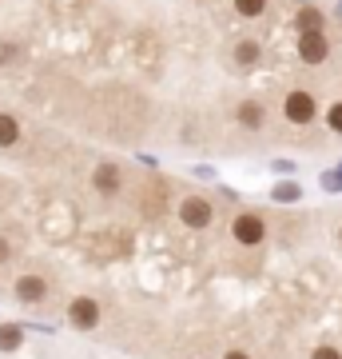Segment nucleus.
Here are the masks:
<instances>
[{
    "label": "nucleus",
    "mask_w": 342,
    "mask_h": 359,
    "mask_svg": "<svg viewBox=\"0 0 342 359\" xmlns=\"http://www.w3.org/2000/svg\"><path fill=\"white\" fill-rule=\"evenodd\" d=\"M231 8L243 16V20H259L266 13V0H231Z\"/></svg>",
    "instance_id": "14"
},
{
    "label": "nucleus",
    "mask_w": 342,
    "mask_h": 359,
    "mask_svg": "<svg viewBox=\"0 0 342 359\" xmlns=\"http://www.w3.org/2000/svg\"><path fill=\"white\" fill-rule=\"evenodd\" d=\"M327 28V13L318 8V4H303L299 13H294V32L303 36V32H322Z\"/></svg>",
    "instance_id": "8"
},
{
    "label": "nucleus",
    "mask_w": 342,
    "mask_h": 359,
    "mask_svg": "<svg viewBox=\"0 0 342 359\" xmlns=\"http://www.w3.org/2000/svg\"><path fill=\"white\" fill-rule=\"evenodd\" d=\"M271 200H275V204H299V200H303V184H294V180H279V184L271 188Z\"/></svg>",
    "instance_id": "12"
},
{
    "label": "nucleus",
    "mask_w": 342,
    "mask_h": 359,
    "mask_svg": "<svg viewBox=\"0 0 342 359\" xmlns=\"http://www.w3.org/2000/svg\"><path fill=\"white\" fill-rule=\"evenodd\" d=\"M13 259V244H8V236H0V264H8Z\"/></svg>",
    "instance_id": "19"
},
{
    "label": "nucleus",
    "mask_w": 342,
    "mask_h": 359,
    "mask_svg": "<svg viewBox=\"0 0 342 359\" xmlns=\"http://www.w3.org/2000/svg\"><path fill=\"white\" fill-rule=\"evenodd\" d=\"M20 344H24V323H0V351L8 355V351H20Z\"/></svg>",
    "instance_id": "11"
},
{
    "label": "nucleus",
    "mask_w": 342,
    "mask_h": 359,
    "mask_svg": "<svg viewBox=\"0 0 342 359\" xmlns=\"http://www.w3.org/2000/svg\"><path fill=\"white\" fill-rule=\"evenodd\" d=\"M231 240L239 248H259L266 240V224L259 212H239V216L231 219Z\"/></svg>",
    "instance_id": "3"
},
{
    "label": "nucleus",
    "mask_w": 342,
    "mask_h": 359,
    "mask_svg": "<svg viewBox=\"0 0 342 359\" xmlns=\"http://www.w3.org/2000/svg\"><path fill=\"white\" fill-rule=\"evenodd\" d=\"M235 116H239L243 128H251V132H259L266 124V108L259 100H251V96H247V100H239V112H235Z\"/></svg>",
    "instance_id": "10"
},
{
    "label": "nucleus",
    "mask_w": 342,
    "mask_h": 359,
    "mask_svg": "<svg viewBox=\"0 0 342 359\" xmlns=\"http://www.w3.org/2000/svg\"><path fill=\"white\" fill-rule=\"evenodd\" d=\"M48 280L44 276H36V271H24V276H16L13 283V299L16 304H24V308H36V304H44L48 299Z\"/></svg>",
    "instance_id": "4"
},
{
    "label": "nucleus",
    "mask_w": 342,
    "mask_h": 359,
    "mask_svg": "<svg viewBox=\"0 0 342 359\" xmlns=\"http://www.w3.org/2000/svg\"><path fill=\"white\" fill-rule=\"evenodd\" d=\"M259 60H263V44L259 40H235V68L251 72V68H259Z\"/></svg>",
    "instance_id": "9"
},
{
    "label": "nucleus",
    "mask_w": 342,
    "mask_h": 359,
    "mask_svg": "<svg viewBox=\"0 0 342 359\" xmlns=\"http://www.w3.org/2000/svg\"><path fill=\"white\" fill-rule=\"evenodd\" d=\"M68 323H72L76 332H96V327H100V299L76 295V299L68 304Z\"/></svg>",
    "instance_id": "5"
},
{
    "label": "nucleus",
    "mask_w": 342,
    "mask_h": 359,
    "mask_svg": "<svg viewBox=\"0 0 342 359\" xmlns=\"http://www.w3.org/2000/svg\"><path fill=\"white\" fill-rule=\"evenodd\" d=\"M191 172H195L199 180H215V168H211V164H195Z\"/></svg>",
    "instance_id": "18"
},
{
    "label": "nucleus",
    "mask_w": 342,
    "mask_h": 359,
    "mask_svg": "<svg viewBox=\"0 0 342 359\" xmlns=\"http://www.w3.org/2000/svg\"><path fill=\"white\" fill-rule=\"evenodd\" d=\"M322 120H327V128L334 132V136H342V100L327 104V108H322Z\"/></svg>",
    "instance_id": "15"
},
{
    "label": "nucleus",
    "mask_w": 342,
    "mask_h": 359,
    "mask_svg": "<svg viewBox=\"0 0 342 359\" xmlns=\"http://www.w3.org/2000/svg\"><path fill=\"white\" fill-rule=\"evenodd\" d=\"M318 112H322V104L315 100V92L306 88H291L283 96V120L294 124V128H306V124H315Z\"/></svg>",
    "instance_id": "1"
},
{
    "label": "nucleus",
    "mask_w": 342,
    "mask_h": 359,
    "mask_svg": "<svg viewBox=\"0 0 342 359\" xmlns=\"http://www.w3.org/2000/svg\"><path fill=\"white\" fill-rule=\"evenodd\" d=\"M20 140V120L13 112H0V148H13Z\"/></svg>",
    "instance_id": "13"
},
{
    "label": "nucleus",
    "mask_w": 342,
    "mask_h": 359,
    "mask_svg": "<svg viewBox=\"0 0 342 359\" xmlns=\"http://www.w3.org/2000/svg\"><path fill=\"white\" fill-rule=\"evenodd\" d=\"M92 188L104 196V200H115V196L124 192V168L120 164H100L92 172Z\"/></svg>",
    "instance_id": "7"
},
{
    "label": "nucleus",
    "mask_w": 342,
    "mask_h": 359,
    "mask_svg": "<svg viewBox=\"0 0 342 359\" xmlns=\"http://www.w3.org/2000/svg\"><path fill=\"white\" fill-rule=\"evenodd\" d=\"M176 216H179V224H183V228L207 231L211 224H215V204H211L207 196H183V200L176 204Z\"/></svg>",
    "instance_id": "2"
},
{
    "label": "nucleus",
    "mask_w": 342,
    "mask_h": 359,
    "mask_svg": "<svg viewBox=\"0 0 342 359\" xmlns=\"http://www.w3.org/2000/svg\"><path fill=\"white\" fill-rule=\"evenodd\" d=\"M223 359H251V355H247V351H227Z\"/></svg>",
    "instance_id": "21"
},
{
    "label": "nucleus",
    "mask_w": 342,
    "mask_h": 359,
    "mask_svg": "<svg viewBox=\"0 0 342 359\" xmlns=\"http://www.w3.org/2000/svg\"><path fill=\"white\" fill-rule=\"evenodd\" d=\"M311 359H342V351L334 344H318L315 351H311Z\"/></svg>",
    "instance_id": "17"
},
{
    "label": "nucleus",
    "mask_w": 342,
    "mask_h": 359,
    "mask_svg": "<svg viewBox=\"0 0 342 359\" xmlns=\"http://www.w3.org/2000/svg\"><path fill=\"white\" fill-rule=\"evenodd\" d=\"M322 192H330V196H342V168H330V172H322Z\"/></svg>",
    "instance_id": "16"
},
{
    "label": "nucleus",
    "mask_w": 342,
    "mask_h": 359,
    "mask_svg": "<svg viewBox=\"0 0 342 359\" xmlns=\"http://www.w3.org/2000/svg\"><path fill=\"white\" fill-rule=\"evenodd\" d=\"M294 52H299V60L303 65H327V56H330V40L327 32H303L299 36V44H294Z\"/></svg>",
    "instance_id": "6"
},
{
    "label": "nucleus",
    "mask_w": 342,
    "mask_h": 359,
    "mask_svg": "<svg viewBox=\"0 0 342 359\" xmlns=\"http://www.w3.org/2000/svg\"><path fill=\"white\" fill-rule=\"evenodd\" d=\"M334 236H339V244H342V224H339V231H334Z\"/></svg>",
    "instance_id": "23"
},
{
    "label": "nucleus",
    "mask_w": 342,
    "mask_h": 359,
    "mask_svg": "<svg viewBox=\"0 0 342 359\" xmlns=\"http://www.w3.org/2000/svg\"><path fill=\"white\" fill-rule=\"evenodd\" d=\"M334 16H339V20H342V0H339V8H334Z\"/></svg>",
    "instance_id": "22"
},
{
    "label": "nucleus",
    "mask_w": 342,
    "mask_h": 359,
    "mask_svg": "<svg viewBox=\"0 0 342 359\" xmlns=\"http://www.w3.org/2000/svg\"><path fill=\"white\" fill-rule=\"evenodd\" d=\"M271 168H275V172H294V164H291V160H275Z\"/></svg>",
    "instance_id": "20"
}]
</instances>
